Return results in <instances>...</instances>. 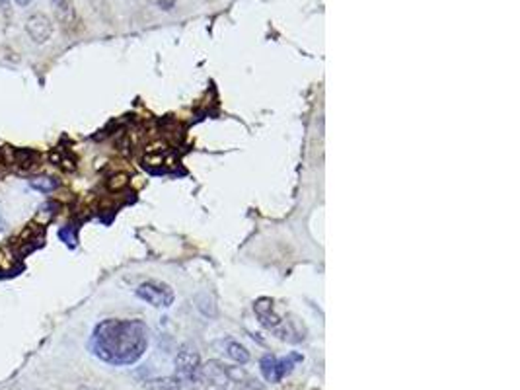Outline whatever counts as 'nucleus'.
<instances>
[{
    "label": "nucleus",
    "instance_id": "f257e3e1",
    "mask_svg": "<svg viewBox=\"0 0 520 390\" xmlns=\"http://www.w3.org/2000/svg\"><path fill=\"white\" fill-rule=\"evenodd\" d=\"M151 330L141 318H105L90 336L92 355L110 367H131L146 355Z\"/></svg>",
    "mask_w": 520,
    "mask_h": 390
},
{
    "label": "nucleus",
    "instance_id": "f03ea898",
    "mask_svg": "<svg viewBox=\"0 0 520 390\" xmlns=\"http://www.w3.org/2000/svg\"><path fill=\"white\" fill-rule=\"evenodd\" d=\"M175 365V375L182 378L183 385H199L203 383L201 370H203V361L199 351L191 344H183L174 359Z\"/></svg>",
    "mask_w": 520,
    "mask_h": 390
},
{
    "label": "nucleus",
    "instance_id": "7ed1b4c3",
    "mask_svg": "<svg viewBox=\"0 0 520 390\" xmlns=\"http://www.w3.org/2000/svg\"><path fill=\"white\" fill-rule=\"evenodd\" d=\"M302 359L304 357L300 354H297V351H292V354L284 355V357L265 354L260 361V370L268 383L279 385L284 377H289L292 373V369L297 367V363H300Z\"/></svg>",
    "mask_w": 520,
    "mask_h": 390
},
{
    "label": "nucleus",
    "instance_id": "20e7f679",
    "mask_svg": "<svg viewBox=\"0 0 520 390\" xmlns=\"http://www.w3.org/2000/svg\"><path fill=\"white\" fill-rule=\"evenodd\" d=\"M135 292L136 297L154 308H170L175 300V292L168 283L156 281V279L143 281Z\"/></svg>",
    "mask_w": 520,
    "mask_h": 390
},
{
    "label": "nucleus",
    "instance_id": "39448f33",
    "mask_svg": "<svg viewBox=\"0 0 520 390\" xmlns=\"http://www.w3.org/2000/svg\"><path fill=\"white\" fill-rule=\"evenodd\" d=\"M253 310H256V315L261 322V326L268 328L269 332H273L275 336L281 338V339H289L291 332L284 328V322L281 320V316L277 312L273 310V302L269 299H260L256 305H253Z\"/></svg>",
    "mask_w": 520,
    "mask_h": 390
},
{
    "label": "nucleus",
    "instance_id": "423d86ee",
    "mask_svg": "<svg viewBox=\"0 0 520 390\" xmlns=\"http://www.w3.org/2000/svg\"><path fill=\"white\" fill-rule=\"evenodd\" d=\"M26 32H27L29 37H32L34 43L42 45V43H47L49 39H51L53 24H51V20H49L43 12H37V14H32L26 20Z\"/></svg>",
    "mask_w": 520,
    "mask_h": 390
},
{
    "label": "nucleus",
    "instance_id": "0eeeda50",
    "mask_svg": "<svg viewBox=\"0 0 520 390\" xmlns=\"http://www.w3.org/2000/svg\"><path fill=\"white\" fill-rule=\"evenodd\" d=\"M222 373H224V380H227V383L237 385V386H240L244 390H263V386L260 385V380L253 378L242 365L222 363Z\"/></svg>",
    "mask_w": 520,
    "mask_h": 390
},
{
    "label": "nucleus",
    "instance_id": "6e6552de",
    "mask_svg": "<svg viewBox=\"0 0 520 390\" xmlns=\"http://www.w3.org/2000/svg\"><path fill=\"white\" fill-rule=\"evenodd\" d=\"M224 351H227V355L234 361V363L237 365H248L250 361H252V354H250V349L244 346V344H240V341H237V339H227V346H224Z\"/></svg>",
    "mask_w": 520,
    "mask_h": 390
},
{
    "label": "nucleus",
    "instance_id": "1a4fd4ad",
    "mask_svg": "<svg viewBox=\"0 0 520 390\" xmlns=\"http://www.w3.org/2000/svg\"><path fill=\"white\" fill-rule=\"evenodd\" d=\"M182 386H183V383L178 375L152 378V380H146L144 383L146 390H180Z\"/></svg>",
    "mask_w": 520,
    "mask_h": 390
},
{
    "label": "nucleus",
    "instance_id": "9d476101",
    "mask_svg": "<svg viewBox=\"0 0 520 390\" xmlns=\"http://www.w3.org/2000/svg\"><path fill=\"white\" fill-rule=\"evenodd\" d=\"M53 10L58 18V22L63 24H73L74 22V8L73 0H51Z\"/></svg>",
    "mask_w": 520,
    "mask_h": 390
},
{
    "label": "nucleus",
    "instance_id": "9b49d317",
    "mask_svg": "<svg viewBox=\"0 0 520 390\" xmlns=\"http://www.w3.org/2000/svg\"><path fill=\"white\" fill-rule=\"evenodd\" d=\"M29 185L42 193H51L58 188V185H61V182H58L57 178H51V176H37V178L29 180Z\"/></svg>",
    "mask_w": 520,
    "mask_h": 390
},
{
    "label": "nucleus",
    "instance_id": "f8f14e48",
    "mask_svg": "<svg viewBox=\"0 0 520 390\" xmlns=\"http://www.w3.org/2000/svg\"><path fill=\"white\" fill-rule=\"evenodd\" d=\"M175 3H178V0H156V4H159V8L166 10V12L172 10L175 6Z\"/></svg>",
    "mask_w": 520,
    "mask_h": 390
},
{
    "label": "nucleus",
    "instance_id": "ddd939ff",
    "mask_svg": "<svg viewBox=\"0 0 520 390\" xmlns=\"http://www.w3.org/2000/svg\"><path fill=\"white\" fill-rule=\"evenodd\" d=\"M14 3L18 4V6H22V8H26V6H29L34 3V0H14Z\"/></svg>",
    "mask_w": 520,
    "mask_h": 390
},
{
    "label": "nucleus",
    "instance_id": "4468645a",
    "mask_svg": "<svg viewBox=\"0 0 520 390\" xmlns=\"http://www.w3.org/2000/svg\"><path fill=\"white\" fill-rule=\"evenodd\" d=\"M207 390H229V388H224V386H219V385H211Z\"/></svg>",
    "mask_w": 520,
    "mask_h": 390
},
{
    "label": "nucleus",
    "instance_id": "2eb2a0df",
    "mask_svg": "<svg viewBox=\"0 0 520 390\" xmlns=\"http://www.w3.org/2000/svg\"><path fill=\"white\" fill-rule=\"evenodd\" d=\"M4 230V219H3V214H0V232Z\"/></svg>",
    "mask_w": 520,
    "mask_h": 390
}]
</instances>
